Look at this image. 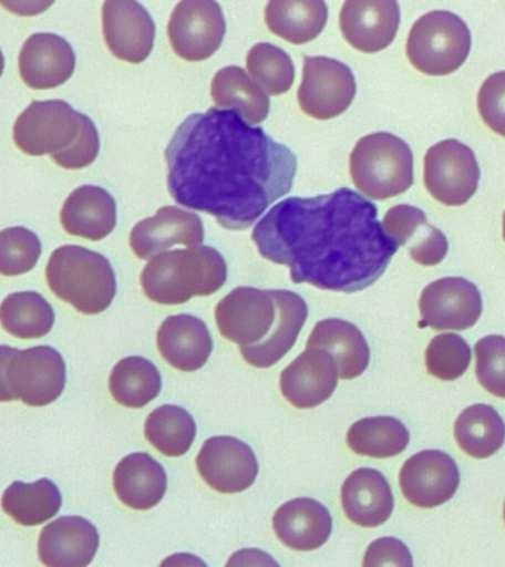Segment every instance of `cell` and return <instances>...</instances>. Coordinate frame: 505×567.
Wrapping results in <instances>:
<instances>
[{"label":"cell","mask_w":505,"mask_h":567,"mask_svg":"<svg viewBox=\"0 0 505 567\" xmlns=\"http://www.w3.org/2000/svg\"><path fill=\"white\" fill-rule=\"evenodd\" d=\"M339 367L326 350L306 349L281 372L282 396L299 410L328 401L339 383Z\"/></svg>","instance_id":"ac0fdd59"},{"label":"cell","mask_w":505,"mask_h":567,"mask_svg":"<svg viewBox=\"0 0 505 567\" xmlns=\"http://www.w3.org/2000/svg\"><path fill=\"white\" fill-rule=\"evenodd\" d=\"M247 71L266 95H282L295 83L290 55L272 43H257L247 53Z\"/></svg>","instance_id":"8d00e7d4"},{"label":"cell","mask_w":505,"mask_h":567,"mask_svg":"<svg viewBox=\"0 0 505 567\" xmlns=\"http://www.w3.org/2000/svg\"><path fill=\"white\" fill-rule=\"evenodd\" d=\"M341 505L346 517L361 527H379L388 522L394 508L392 487L375 468H358L341 486Z\"/></svg>","instance_id":"cb8c5ba5"},{"label":"cell","mask_w":505,"mask_h":567,"mask_svg":"<svg viewBox=\"0 0 505 567\" xmlns=\"http://www.w3.org/2000/svg\"><path fill=\"white\" fill-rule=\"evenodd\" d=\"M429 224L427 216L419 207L399 204L389 208L383 221L384 233L398 247L408 246L414 238L416 230Z\"/></svg>","instance_id":"7bdbcfd3"},{"label":"cell","mask_w":505,"mask_h":567,"mask_svg":"<svg viewBox=\"0 0 505 567\" xmlns=\"http://www.w3.org/2000/svg\"><path fill=\"white\" fill-rule=\"evenodd\" d=\"M158 567H208L206 561L190 553H176L164 558Z\"/></svg>","instance_id":"c3c4849f"},{"label":"cell","mask_w":505,"mask_h":567,"mask_svg":"<svg viewBox=\"0 0 505 567\" xmlns=\"http://www.w3.org/2000/svg\"><path fill=\"white\" fill-rule=\"evenodd\" d=\"M13 348L0 344V402H12L16 398L12 396L11 389L8 385L7 370L9 359L13 353Z\"/></svg>","instance_id":"7dc6e473"},{"label":"cell","mask_w":505,"mask_h":567,"mask_svg":"<svg viewBox=\"0 0 505 567\" xmlns=\"http://www.w3.org/2000/svg\"><path fill=\"white\" fill-rule=\"evenodd\" d=\"M447 239L441 229L432 228L419 246L410 248L411 259L421 266H436L445 259Z\"/></svg>","instance_id":"f6af8a7d"},{"label":"cell","mask_w":505,"mask_h":567,"mask_svg":"<svg viewBox=\"0 0 505 567\" xmlns=\"http://www.w3.org/2000/svg\"><path fill=\"white\" fill-rule=\"evenodd\" d=\"M3 8L9 11L17 13V16H35V13H42L44 9L51 7L52 2H0Z\"/></svg>","instance_id":"681fc988"},{"label":"cell","mask_w":505,"mask_h":567,"mask_svg":"<svg viewBox=\"0 0 505 567\" xmlns=\"http://www.w3.org/2000/svg\"><path fill=\"white\" fill-rule=\"evenodd\" d=\"M472 349L467 341L454 332L439 334L425 349V368L430 375L442 381H454L467 372Z\"/></svg>","instance_id":"74e56055"},{"label":"cell","mask_w":505,"mask_h":567,"mask_svg":"<svg viewBox=\"0 0 505 567\" xmlns=\"http://www.w3.org/2000/svg\"><path fill=\"white\" fill-rule=\"evenodd\" d=\"M83 114L61 100L34 101L13 124V142L27 155L42 157L66 151L79 140Z\"/></svg>","instance_id":"52a82bcc"},{"label":"cell","mask_w":505,"mask_h":567,"mask_svg":"<svg viewBox=\"0 0 505 567\" xmlns=\"http://www.w3.org/2000/svg\"><path fill=\"white\" fill-rule=\"evenodd\" d=\"M481 167L470 146L456 140L437 142L424 157V185L443 206H464L476 194Z\"/></svg>","instance_id":"ba28073f"},{"label":"cell","mask_w":505,"mask_h":567,"mask_svg":"<svg viewBox=\"0 0 505 567\" xmlns=\"http://www.w3.org/2000/svg\"><path fill=\"white\" fill-rule=\"evenodd\" d=\"M354 186L372 199L398 197L414 184V157L410 145L388 132L358 141L349 158Z\"/></svg>","instance_id":"5b68a950"},{"label":"cell","mask_w":505,"mask_h":567,"mask_svg":"<svg viewBox=\"0 0 505 567\" xmlns=\"http://www.w3.org/2000/svg\"><path fill=\"white\" fill-rule=\"evenodd\" d=\"M53 323L55 310L39 292H13L0 305V326L16 339H42L52 331Z\"/></svg>","instance_id":"836d02e7"},{"label":"cell","mask_w":505,"mask_h":567,"mask_svg":"<svg viewBox=\"0 0 505 567\" xmlns=\"http://www.w3.org/2000/svg\"><path fill=\"white\" fill-rule=\"evenodd\" d=\"M212 97L220 109L235 111L247 124H260L268 117L269 96L241 66L229 65L217 71L212 80Z\"/></svg>","instance_id":"f546056e"},{"label":"cell","mask_w":505,"mask_h":567,"mask_svg":"<svg viewBox=\"0 0 505 567\" xmlns=\"http://www.w3.org/2000/svg\"><path fill=\"white\" fill-rule=\"evenodd\" d=\"M476 377L492 396L505 399V337L486 336L474 346Z\"/></svg>","instance_id":"ab89813d"},{"label":"cell","mask_w":505,"mask_h":567,"mask_svg":"<svg viewBox=\"0 0 505 567\" xmlns=\"http://www.w3.org/2000/svg\"><path fill=\"white\" fill-rule=\"evenodd\" d=\"M115 495L128 508L146 512L163 499L167 474L163 465L146 452L124 456L113 474Z\"/></svg>","instance_id":"4316f807"},{"label":"cell","mask_w":505,"mask_h":567,"mask_svg":"<svg viewBox=\"0 0 505 567\" xmlns=\"http://www.w3.org/2000/svg\"><path fill=\"white\" fill-rule=\"evenodd\" d=\"M7 379L16 401H21L27 406H47L64 392V358L51 346L16 349L9 359Z\"/></svg>","instance_id":"9c48e42d"},{"label":"cell","mask_w":505,"mask_h":567,"mask_svg":"<svg viewBox=\"0 0 505 567\" xmlns=\"http://www.w3.org/2000/svg\"><path fill=\"white\" fill-rule=\"evenodd\" d=\"M157 348L168 365L182 372L198 371L213 352V340L206 323L193 315H173L164 319L157 331Z\"/></svg>","instance_id":"7402d4cb"},{"label":"cell","mask_w":505,"mask_h":567,"mask_svg":"<svg viewBox=\"0 0 505 567\" xmlns=\"http://www.w3.org/2000/svg\"><path fill=\"white\" fill-rule=\"evenodd\" d=\"M47 281L58 299L83 315L105 312L117 292L110 260L80 246H62L49 257Z\"/></svg>","instance_id":"277c9868"},{"label":"cell","mask_w":505,"mask_h":567,"mask_svg":"<svg viewBox=\"0 0 505 567\" xmlns=\"http://www.w3.org/2000/svg\"><path fill=\"white\" fill-rule=\"evenodd\" d=\"M225 567H281L270 554L259 548H243L235 551Z\"/></svg>","instance_id":"bcb514c9"},{"label":"cell","mask_w":505,"mask_h":567,"mask_svg":"<svg viewBox=\"0 0 505 567\" xmlns=\"http://www.w3.org/2000/svg\"><path fill=\"white\" fill-rule=\"evenodd\" d=\"M4 70V58L2 51H0V78H2Z\"/></svg>","instance_id":"f907efd6"},{"label":"cell","mask_w":505,"mask_h":567,"mask_svg":"<svg viewBox=\"0 0 505 567\" xmlns=\"http://www.w3.org/2000/svg\"><path fill=\"white\" fill-rule=\"evenodd\" d=\"M477 111L491 131L505 137V71L489 75L477 93Z\"/></svg>","instance_id":"60d3db41"},{"label":"cell","mask_w":505,"mask_h":567,"mask_svg":"<svg viewBox=\"0 0 505 567\" xmlns=\"http://www.w3.org/2000/svg\"><path fill=\"white\" fill-rule=\"evenodd\" d=\"M272 527L286 547L295 551H313L330 539L332 517L319 501L296 498L275 512Z\"/></svg>","instance_id":"603a6c76"},{"label":"cell","mask_w":505,"mask_h":567,"mask_svg":"<svg viewBox=\"0 0 505 567\" xmlns=\"http://www.w3.org/2000/svg\"><path fill=\"white\" fill-rule=\"evenodd\" d=\"M100 548L93 523L80 516H62L44 526L39 536V560L44 567H87Z\"/></svg>","instance_id":"ffe728a7"},{"label":"cell","mask_w":505,"mask_h":567,"mask_svg":"<svg viewBox=\"0 0 505 567\" xmlns=\"http://www.w3.org/2000/svg\"><path fill=\"white\" fill-rule=\"evenodd\" d=\"M61 224L73 237L101 241L117 225V204L109 190L95 185H83L65 199Z\"/></svg>","instance_id":"d4e9b609"},{"label":"cell","mask_w":505,"mask_h":567,"mask_svg":"<svg viewBox=\"0 0 505 567\" xmlns=\"http://www.w3.org/2000/svg\"><path fill=\"white\" fill-rule=\"evenodd\" d=\"M111 396L126 408H144L162 392V375L148 359L128 357L117 362L111 371Z\"/></svg>","instance_id":"e575fe53"},{"label":"cell","mask_w":505,"mask_h":567,"mask_svg":"<svg viewBox=\"0 0 505 567\" xmlns=\"http://www.w3.org/2000/svg\"><path fill=\"white\" fill-rule=\"evenodd\" d=\"M228 279L224 256L213 247L159 252L141 274L145 296L158 305H182L194 296H212Z\"/></svg>","instance_id":"3957f363"},{"label":"cell","mask_w":505,"mask_h":567,"mask_svg":"<svg viewBox=\"0 0 505 567\" xmlns=\"http://www.w3.org/2000/svg\"><path fill=\"white\" fill-rule=\"evenodd\" d=\"M226 21L220 4L213 0H182L167 24L173 51L182 60L206 61L224 42Z\"/></svg>","instance_id":"8fae6325"},{"label":"cell","mask_w":505,"mask_h":567,"mask_svg":"<svg viewBox=\"0 0 505 567\" xmlns=\"http://www.w3.org/2000/svg\"><path fill=\"white\" fill-rule=\"evenodd\" d=\"M461 482L458 465L446 452L425 450L410 456L399 473V486L408 503L436 508L455 495Z\"/></svg>","instance_id":"9a60e30c"},{"label":"cell","mask_w":505,"mask_h":567,"mask_svg":"<svg viewBox=\"0 0 505 567\" xmlns=\"http://www.w3.org/2000/svg\"><path fill=\"white\" fill-rule=\"evenodd\" d=\"M195 463L203 481L220 494H241L252 486L259 474L251 446L233 436L207 439Z\"/></svg>","instance_id":"5bb4252c"},{"label":"cell","mask_w":505,"mask_h":567,"mask_svg":"<svg viewBox=\"0 0 505 567\" xmlns=\"http://www.w3.org/2000/svg\"><path fill=\"white\" fill-rule=\"evenodd\" d=\"M274 296L278 317L272 331L259 344L239 348L244 361L255 368H270L281 361L295 346L308 319L309 309L303 297L288 290H274Z\"/></svg>","instance_id":"484cf974"},{"label":"cell","mask_w":505,"mask_h":567,"mask_svg":"<svg viewBox=\"0 0 505 567\" xmlns=\"http://www.w3.org/2000/svg\"><path fill=\"white\" fill-rule=\"evenodd\" d=\"M75 69V53L61 35L35 33L22 44L18 71L34 91H48L69 82Z\"/></svg>","instance_id":"44dd1931"},{"label":"cell","mask_w":505,"mask_h":567,"mask_svg":"<svg viewBox=\"0 0 505 567\" xmlns=\"http://www.w3.org/2000/svg\"><path fill=\"white\" fill-rule=\"evenodd\" d=\"M102 33L110 52L131 64L144 62L154 48L153 18L133 0H106L102 4Z\"/></svg>","instance_id":"2e32d148"},{"label":"cell","mask_w":505,"mask_h":567,"mask_svg":"<svg viewBox=\"0 0 505 567\" xmlns=\"http://www.w3.org/2000/svg\"><path fill=\"white\" fill-rule=\"evenodd\" d=\"M61 505V492L51 478H39L33 483L13 482L2 495L3 513L25 527L51 520Z\"/></svg>","instance_id":"4dcf8cb0"},{"label":"cell","mask_w":505,"mask_h":567,"mask_svg":"<svg viewBox=\"0 0 505 567\" xmlns=\"http://www.w3.org/2000/svg\"><path fill=\"white\" fill-rule=\"evenodd\" d=\"M346 441L354 454L392 458L410 445V430L394 416H368L350 425Z\"/></svg>","instance_id":"d6a6232c"},{"label":"cell","mask_w":505,"mask_h":567,"mask_svg":"<svg viewBox=\"0 0 505 567\" xmlns=\"http://www.w3.org/2000/svg\"><path fill=\"white\" fill-rule=\"evenodd\" d=\"M100 133L96 131L95 123L83 114V126L79 140L70 146L69 150L60 154L52 155V162L66 171H79L91 166L100 154Z\"/></svg>","instance_id":"b9f144b4"},{"label":"cell","mask_w":505,"mask_h":567,"mask_svg":"<svg viewBox=\"0 0 505 567\" xmlns=\"http://www.w3.org/2000/svg\"><path fill=\"white\" fill-rule=\"evenodd\" d=\"M164 157L172 198L229 230L255 225L270 204L290 193L297 172L288 146L230 110L190 114Z\"/></svg>","instance_id":"6da1fadb"},{"label":"cell","mask_w":505,"mask_h":567,"mask_svg":"<svg viewBox=\"0 0 505 567\" xmlns=\"http://www.w3.org/2000/svg\"><path fill=\"white\" fill-rule=\"evenodd\" d=\"M42 255V243L33 230L13 226L0 230V275L18 277L30 272Z\"/></svg>","instance_id":"f35d334b"},{"label":"cell","mask_w":505,"mask_h":567,"mask_svg":"<svg viewBox=\"0 0 505 567\" xmlns=\"http://www.w3.org/2000/svg\"><path fill=\"white\" fill-rule=\"evenodd\" d=\"M306 349H321L330 353L339 367L341 380L358 379L370 365L371 352L365 336L344 319L319 321L306 341Z\"/></svg>","instance_id":"83f0119b"},{"label":"cell","mask_w":505,"mask_h":567,"mask_svg":"<svg viewBox=\"0 0 505 567\" xmlns=\"http://www.w3.org/2000/svg\"><path fill=\"white\" fill-rule=\"evenodd\" d=\"M339 22L350 47L375 53L389 48L396 38L401 9L396 0H348L341 7Z\"/></svg>","instance_id":"e0dca14e"},{"label":"cell","mask_w":505,"mask_h":567,"mask_svg":"<svg viewBox=\"0 0 505 567\" xmlns=\"http://www.w3.org/2000/svg\"><path fill=\"white\" fill-rule=\"evenodd\" d=\"M145 437L163 455H185L197 436V425L189 412L177 405H163L145 421Z\"/></svg>","instance_id":"d590c367"},{"label":"cell","mask_w":505,"mask_h":567,"mask_svg":"<svg viewBox=\"0 0 505 567\" xmlns=\"http://www.w3.org/2000/svg\"><path fill=\"white\" fill-rule=\"evenodd\" d=\"M265 20L278 38L292 44H305L317 39L326 29L328 7L322 0H270Z\"/></svg>","instance_id":"f1b7e54d"},{"label":"cell","mask_w":505,"mask_h":567,"mask_svg":"<svg viewBox=\"0 0 505 567\" xmlns=\"http://www.w3.org/2000/svg\"><path fill=\"white\" fill-rule=\"evenodd\" d=\"M251 238L264 259L288 266L292 282L348 295L379 281L398 251L374 204L349 188L282 199Z\"/></svg>","instance_id":"7a4b0ae2"},{"label":"cell","mask_w":505,"mask_h":567,"mask_svg":"<svg viewBox=\"0 0 505 567\" xmlns=\"http://www.w3.org/2000/svg\"><path fill=\"white\" fill-rule=\"evenodd\" d=\"M504 522H505V503H504Z\"/></svg>","instance_id":"f5cc1de1"},{"label":"cell","mask_w":505,"mask_h":567,"mask_svg":"<svg viewBox=\"0 0 505 567\" xmlns=\"http://www.w3.org/2000/svg\"><path fill=\"white\" fill-rule=\"evenodd\" d=\"M420 327L436 331H464L476 326L483 301L476 284L447 277L429 284L419 300Z\"/></svg>","instance_id":"4fadbf2b"},{"label":"cell","mask_w":505,"mask_h":567,"mask_svg":"<svg viewBox=\"0 0 505 567\" xmlns=\"http://www.w3.org/2000/svg\"><path fill=\"white\" fill-rule=\"evenodd\" d=\"M357 95V80L343 62L327 56H305L303 79L297 101L309 117L331 120L343 114Z\"/></svg>","instance_id":"30bf717a"},{"label":"cell","mask_w":505,"mask_h":567,"mask_svg":"<svg viewBox=\"0 0 505 567\" xmlns=\"http://www.w3.org/2000/svg\"><path fill=\"white\" fill-rule=\"evenodd\" d=\"M454 437L464 454L476 460L489 458L505 442L503 416L485 403L465 408L455 421Z\"/></svg>","instance_id":"1f68e13d"},{"label":"cell","mask_w":505,"mask_h":567,"mask_svg":"<svg viewBox=\"0 0 505 567\" xmlns=\"http://www.w3.org/2000/svg\"><path fill=\"white\" fill-rule=\"evenodd\" d=\"M472 34L467 24L450 11H433L412 25L406 55L414 69L427 75H447L468 58Z\"/></svg>","instance_id":"8992f818"},{"label":"cell","mask_w":505,"mask_h":567,"mask_svg":"<svg viewBox=\"0 0 505 567\" xmlns=\"http://www.w3.org/2000/svg\"><path fill=\"white\" fill-rule=\"evenodd\" d=\"M503 237H504V241H505V212H504V217H503Z\"/></svg>","instance_id":"816d5d0a"},{"label":"cell","mask_w":505,"mask_h":567,"mask_svg":"<svg viewBox=\"0 0 505 567\" xmlns=\"http://www.w3.org/2000/svg\"><path fill=\"white\" fill-rule=\"evenodd\" d=\"M362 567H414V560L406 544L393 536H384L368 545Z\"/></svg>","instance_id":"ee69618b"},{"label":"cell","mask_w":505,"mask_h":567,"mask_svg":"<svg viewBox=\"0 0 505 567\" xmlns=\"http://www.w3.org/2000/svg\"><path fill=\"white\" fill-rule=\"evenodd\" d=\"M203 241L202 217L176 206L158 208L153 217L133 226L131 233L132 251L142 260L153 259L176 244L197 247Z\"/></svg>","instance_id":"d6986e66"},{"label":"cell","mask_w":505,"mask_h":567,"mask_svg":"<svg viewBox=\"0 0 505 567\" xmlns=\"http://www.w3.org/2000/svg\"><path fill=\"white\" fill-rule=\"evenodd\" d=\"M278 308L274 290L238 287L217 303L215 319L221 337L239 348L259 344L272 331Z\"/></svg>","instance_id":"7c38bea8"}]
</instances>
